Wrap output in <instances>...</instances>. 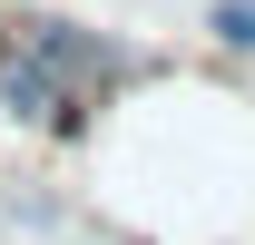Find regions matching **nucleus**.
I'll return each instance as SVG.
<instances>
[{
    "label": "nucleus",
    "mask_w": 255,
    "mask_h": 245,
    "mask_svg": "<svg viewBox=\"0 0 255 245\" xmlns=\"http://www.w3.org/2000/svg\"><path fill=\"white\" fill-rule=\"evenodd\" d=\"M10 49H20V59H39L69 98H89V108L147 79V59H137V49H118V39L79 30V20H59V10H30V20H10Z\"/></svg>",
    "instance_id": "obj_1"
},
{
    "label": "nucleus",
    "mask_w": 255,
    "mask_h": 245,
    "mask_svg": "<svg viewBox=\"0 0 255 245\" xmlns=\"http://www.w3.org/2000/svg\"><path fill=\"white\" fill-rule=\"evenodd\" d=\"M0 108L20 127H39V137H89V98H69L59 79L39 59H20V49H0Z\"/></svg>",
    "instance_id": "obj_2"
},
{
    "label": "nucleus",
    "mask_w": 255,
    "mask_h": 245,
    "mask_svg": "<svg viewBox=\"0 0 255 245\" xmlns=\"http://www.w3.org/2000/svg\"><path fill=\"white\" fill-rule=\"evenodd\" d=\"M206 30H216L226 49H246V59H255V0H216V10H206Z\"/></svg>",
    "instance_id": "obj_3"
}]
</instances>
